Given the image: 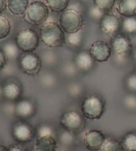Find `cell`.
Segmentation results:
<instances>
[{"mask_svg": "<svg viewBox=\"0 0 136 151\" xmlns=\"http://www.w3.org/2000/svg\"><path fill=\"white\" fill-rule=\"evenodd\" d=\"M40 38L43 44L51 48L61 47L66 43V36L61 27L55 22H48L40 29Z\"/></svg>", "mask_w": 136, "mask_h": 151, "instance_id": "cell-1", "label": "cell"}, {"mask_svg": "<svg viewBox=\"0 0 136 151\" xmlns=\"http://www.w3.org/2000/svg\"><path fill=\"white\" fill-rule=\"evenodd\" d=\"M84 19L80 12L68 8L62 13L59 19V25L65 33L68 34L77 33L81 30Z\"/></svg>", "mask_w": 136, "mask_h": 151, "instance_id": "cell-2", "label": "cell"}, {"mask_svg": "<svg viewBox=\"0 0 136 151\" xmlns=\"http://www.w3.org/2000/svg\"><path fill=\"white\" fill-rule=\"evenodd\" d=\"M82 112L87 119H98L105 111V104L100 96L92 94L85 98L82 103Z\"/></svg>", "mask_w": 136, "mask_h": 151, "instance_id": "cell-3", "label": "cell"}, {"mask_svg": "<svg viewBox=\"0 0 136 151\" xmlns=\"http://www.w3.org/2000/svg\"><path fill=\"white\" fill-rule=\"evenodd\" d=\"M15 44L23 52H33L39 45V36L33 29H24L15 36Z\"/></svg>", "mask_w": 136, "mask_h": 151, "instance_id": "cell-4", "label": "cell"}, {"mask_svg": "<svg viewBox=\"0 0 136 151\" xmlns=\"http://www.w3.org/2000/svg\"><path fill=\"white\" fill-rule=\"evenodd\" d=\"M48 7L44 3L35 1L30 4L25 12V19L35 25H39L45 22L48 16Z\"/></svg>", "mask_w": 136, "mask_h": 151, "instance_id": "cell-5", "label": "cell"}, {"mask_svg": "<svg viewBox=\"0 0 136 151\" xmlns=\"http://www.w3.org/2000/svg\"><path fill=\"white\" fill-rule=\"evenodd\" d=\"M41 59L34 52H24L20 56L19 66L24 73L29 76L39 74L42 66Z\"/></svg>", "mask_w": 136, "mask_h": 151, "instance_id": "cell-6", "label": "cell"}, {"mask_svg": "<svg viewBox=\"0 0 136 151\" xmlns=\"http://www.w3.org/2000/svg\"><path fill=\"white\" fill-rule=\"evenodd\" d=\"M61 123L66 130L72 133L82 130L85 125L82 116L75 111L64 113L61 116Z\"/></svg>", "mask_w": 136, "mask_h": 151, "instance_id": "cell-7", "label": "cell"}, {"mask_svg": "<svg viewBox=\"0 0 136 151\" xmlns=\"http://www.w3.org/2000/svg\"><path fill=\"white\" fill-rule=\"evenodd\" d=\"M111 48L114 56L127 58L132 50V45L128 37L123 34L116 35L111 41Z\"/></svg>", "mask_w": 136, "mask_h": 151, "instance_id": "cell-8", "label": "cell"}, {"mask_svg": "<svg viewBox=\"0 0 136 151\" xmlns=\"http://www.w3.org/2000/svg\"><path fill=\"white\" fill-rule=\"evenodd\" d=\"M122 25L119 18L111 13H106L99 21V27L103 33L114 35L119 31Z\"/></svg>", "mask_w": 136, "mask_h": 151, "instance_id": "cell-9", "label": "cell"}, {"mask_svg": "<svg viewBox=\"0 0 136 151\" xmlns=\"http://www.w3.org/2000/svg\"><path fill=\"white\" fill-rule=\"evenodd\" d=\"M89 52L95 61L104 63L108 61L110 58L112 50L111 46L106 42L98 40L92 45Z\"/></svg>", "mask_w": 136, "mask_h": 151, "instance_id": "cell-10", "label": "cell"}, {"mask_svg": "<svg viewBox=\"0 0 136 151\" xmlns=\"http://www.w3.org/2000/svg\"><path fill=\"white\" fill-rule=\"evenodd\" d=\"M105 141L104 134L102 133V131L96 129L90 130L84 134V145L90 150H98L102 149Z\"/></svg>", "mask_w": 136, "mask_h": 151, "instance_id": "cell-11", "label": "cell"}, {"mask_svg": "<svg viewBox=\"0 0 136 151\" xmlns=\"http://www.w3.org/2000/svg\"><path fill=\"white\" fill-rule=\"evenodd\" d=\"M13 134L17 141L25 142L30 141L33 136L32 128L28 124L18 123L15 124L13 129Z\"/></svg>", "mask_w": 136, "mask_h": 151, "instance_id": "cell-12", "label": "cell"}, {"mask_svg": "<svg viewBox=\"0 0 136 151\" xmlns=\"http://www.w3.org/2000/svg\"><path fill=\"white\" fill-rule=\"evenodd\" d=\"M94 62L90 52L83 50L76 55L74 63L79 70L86 72L93 68Z\"/></svg>", "mask_w": 136, "mask_h": 151, "instance_id": "cell-13", "label": "cell"}, {"mask_svg": "<svg viewBox=\"0 0 136 151\" xmlns=\"http://www.w3.org/2000/svg\"><path fill=\"white\" fill-rule=\"evenodd\" d=\"M21 94V88L15 82H8L3 86V96L9 101H14L20 98Z\"/></svg>", "mask_w": 136, "mask_h": 151, "instance_id": "cell-14", "label": "cell"}, {"mask_svg": "<svg viewBox=\"0 0 136 151\" xmlns=\"http://www.w3.org/2000/svg\"><path fill=\"white\" fill-rule=\"evenodd\" d=\"M117 11L124 17H135L136 0H120L118 4Z\"/></svg>", "mask_w": 136, "mask_h": 151, "instance_id": "cell-15", "label": "cell"}, {"mask_svg": "<svg viewBox=\"0 0 136 151\" xmlns=\"http://www.w3.org/2000/svg\"><path fill=\"white\" fill-rule=\"evenodd\" d=\"M35 107L28 99H21L15 104V114L19 117L27 118L33 114Z\"/></svg>", "mask_w": 136, "mask_h": 151, "instance_id": "cell-16", "label": "cell"}, {"mask_svg": "<svg viewBox=\"0 0 136 151\" xmlns=\"http://www.w3.org/2000/svg\"><path fill=\"white\" fill-rule=\"evenodd\" d=\"M35 149L37 151H56V142L54 137H39L35 142Z\"/></svg>", "mask_w": 136, "mask_h": 151, "instance_id": "cell-17", "label": "cell"}, {"mask_svg": "<svg viewBox=\"0 0 136 151\" xmlns=\"http://www.w3.org/2000/svg\"><path fill=\"white\" fill-rule=\"evenodd\" d=\"M29 5V0H7L8 9L15 15L25 13Z\"/></svg>", "mask_w": 136, "mask_h": 151, "instance_id": "cell-18", "label": "cell"}, {"mask_svg": "<svg viewBox=\"0 0 136 151\" xmlns=\"http://www.w3.org/2000/svg\"><path fill=\"white\" fill-rule=\"evenodd\" d=\"M70 0H46L48 9L53 12L60 13L66 10L69 5Z\"/></svg>", "mask_w": 136, "mask_h": 151, "instance_id": "cell-19", "label": "cell"}, {"mask_svg": "<svg viewBox=\"0 0 136 151\" xmlns=\"http://www.w3.org/2000/svg\"><path fill=\"white\" fill-rule=\"evenodd\" d=\"M2 50L6 56L7 60H15L19 56V51L20 50L15 42H12L5 43L2 48Z\"/></svg>", "mask_w": 136, "mask_h": 151, "instance_id": "cell-20", "label": "cell"}, {"mask_svg": "<svg viewBox=\"0 0 136 151\" xmlns=\"http://www.w3.org/2000/svg\"><path fill=\"white\" fill-rule=\"evenodd\" d=\"M102 151H124V147L122 142L115 139H106L102 147Z\"/></svg>", "mask_w": 136, "mask_h": 151, "instance_id": "cell-21", "label": "cell"}, {"mask_svg": "<svg viewBox=\"0 0 136 151\" xmlns=\"http://www.w3.org/2000/svg\"><path fill=\"white\" fill-rule=\"evenodd\" d=\"M122 142L125 150L136 151V132H131L126 134Z\"/></svg>", "mask_w": 136, "mask_h": 151, "instance_id": "cell-22", "label": "cell"}, {"mask_svg": "<svg viewBox=\"0 0 136 151\" xmlns=\"http://www.w3.org/2000/svg\"><path fill=\"white\" fill-rule=\"evenodd\" d=\"M122 30L129 34L136 33V17H124L122 21Z\"/></svg>", "mask_w": 136, "mask_h": 151, "instance_id": "cell-23", "label": "cell"}, {"mask_svg": "<svg viewBox=\"0 0 136 151\" xmlns=\"http://www.w3.org/2000/svg\"><path fill=\"white\" fill-rule=\"evenodd\" d=\"M12 30L9 20L4 15H0V40L7 38Z\"/></svg>", "mask_w": 136, "mask_h": 151, "instance_id": "cell-24", "label": "cell"}, {"mask_svg": "<svg viewBox=\"0 0 136 151\" xmlns=\"http://www.w3.org/2000/svg\"><path fill=\"white\" fill-rule=\"evenodd\" d=\"M39 83L43 87L51 88L56 84V78L53 74L50 72H46L39 77Z\"/></svg>", "mask_w": 136, "mask_h": 151, "instance_id": "cell-25", "label": "cell"}, {"mask_svg": "<svg viewBox=\"0 0 136 151\" xmlns=\"http://www.w3.org/2000/svg\"><path fill=\"white\" fill-rule=\"evenodd\" d=\"M83 39V33L82 30L77 33H70L66 37V42L71 47H78L81 45Z\"/></svg>", "mask_w": 136, "mask_h": 151, "instance_id": "cell-26", "label": "cell"}, {"mask_svg": "<svg viewBox=\"0 0 136 151\" xmlns=\"http://www.w3.org/2000/svg\"><path fill=\"white\" fill-rule=\"evenodd\" d=\"M41 59L42 64L47 66H52L56 63L57 56L53 51L46 50L43 52Z\"/></svg>", "mask_w": 136, "mask_h": 151, "instance_id": "cell-27", "label": "cell"}, {"mask_svg": "<svg viewBox=\"0 0 136 151\" xmlns=\"http://www.w3.org/2000/svg\"><path fill=\"white\" fill-rule=\"evenodd\" d=\"M116 0H93L94 5L105 13L112 9Z\"/></svg>", "mask_w": 136, "mask_h": 151, "instance_id": "cell-28", "label": "cell"}, {"mask_svg": "<svg viewBox=\"0 0 136 151\" xmlns=\"http://www.w3.org/2000/svg\"><path fill=\"white\" fill-rule=\"evenodd\" d=\"M78 70L75 63H67L62 66V72L67 77H73L77 75Z\"/></svg>", "mask_w": 136, "mask_h": 151, "instance_id": "cell-29", "label": "cell"}, {"mask_svg": "<svg viewBox=\"0 0 136 151\" xmlns=\"http://www.w3.org/2000/svg\"><path fill=\"white\" fill-rule=\"evenodd\" d=\"M37 138L43 137H54V129L48 125H41L37 129Z\"/></svg>", "mask_w": 136, "mask_h": 151, "instance_id": "cell-30", "label": "cell"}, {"mask_svg": "<svg viewBox=\"0 0 136 151\" xmlns=\"http://www.w3.org/2000/svg\"><path fill=\"white\" fill-rule=\"evenodd\" d=\"M75 137L72 132L67 130L64 131L60 135V141L64 146H69L74 142Z\"/></svg>", "mask_w": 136, "mask_h": 151, "instance_id": "cell-31", "label": "cell"}, {"mask_svg": "<svg viewBox=\"0 0 136 151\" xmlns=\"http://www.w3.org/2000/svg\"><path fill=\"white\" fill-rule=\"evenodd\" d=\"M67 91L70 96L77 98L82 92V87L78 83H72L68 86Z\"/></svg>", "mask_w": 136, "mask_h": 151, "instance_id": "cell-32", "label": "cell"}, {"mask_svg": "<svg viewBox=\"0 0 136 151\" xmlns=\"http://www.w3.org/2000/svg\"><path fill=\"white\" fill-rule=\"evenodd\" d=\"M105 12H102V10H100L98 7L95 6H92L90 9H89V15L92 19H93L94 20L100 21L101 19V18L103 17V15L105 14Z\"/></svg>", "mask_w": 136, "mask_h": 151, "instance_id": "cell-33", "label": "cell"}, {"mask_svg": "<svg viewBox=\"0 0 136 151\" xmlns=\"http://www.w3.org/2000/svg\"><path fill=\"white\" fill-rule=\"evenodd\" d=\"M124 104L128 109H136V96L134 95L126 96L124 99Z\"/></svg>", "mask_w": 136, "mask_h": 151, "instance_id": "cell-34", "label": "cell"}, {"mask_svg": "<svg viewBox=\"0 0 136 151\" xmlns=\"http://www.w3.org/2000/svg\"><path fill=\"white\" fill-rule=\"evenodd\" d=\"M126 85L130 91H136V74H132L127 77Z\"/></svg>", "mask_w": 136, "mask_h": 151, "instance_id": "cell-35", "label": "cell"}, {"mask_svg": "<svg viewBox=\"0 0 136 151\" xmlns=\"http://www.w3.org/2000/svg\"><path fill=\"white\" fill-rule=\"evenodd\" d=\"M7 64V58L2 49H0V71L5 68Z\"/></svg>", "mask_w": 136, "mask_h": 151, "instance_id": "cell-36", "label": "cell"}, {"mask_svg": "<svg viewBox=\"0 0 136 151\" xmlns=\"http://www.w3.org/2000/svg\"><path fill=\"white\" fill-rule=\"evenodd\" d=\"M5 111L8 115H13L15 113V105L14 104H7L5 107Z\"/></svg>", "mask_w": 136, "mask_h": 151, "instance_id": "cell-37", "label": "cell"}, {"mask_svg": "<svg viewBox=\"0 0 136 151\" xmlns=\"http://www.w3.org/2000/svg\"><path fill=\"white\" fill-rule=\"evenodd\" d=\"M1 72L5 75H11L13 72V67L11 64H7V65L5 66V68L2 70Z\"/></svg>", "mask_w": 136, "mask_h": 151, "instance_id": "cell-38", "label": "cell"}, {"mask_svg": "<svg viewBox=\"0 0 136 151\" xmlns=\"http://www.w3.org/2000/svg\"><path fill=\"white\" fill-rule=\"evenodd\" d=\"M7 7V0H0V13L4 12Z\"/></svg>", "mask_w": 136, "mask_h": 151, "instance_id": "cell-39", "label": "cell"}, {"mask_svg": "<svg viewBox=\"0 0 136 151\" xmlns=\"http://www.w3.org/2000/svg\"><path fill=\"white\" fill-rule=\"evenodd\" d=\"M9 151H24L22 148L17 146V145H14L12 146L9 149Z\"/></svg>", "mask_w": 136, "mask_h": 151, "instance_id": "cell-40", "label": "cell"}, {"mask_svg": "<svg viewBox=\"0 0 136 151\" xmlns=\"http://www.w3.org/2000/svg\"><path fill=\"white\" fill-rule=\"evenodd\" d=\"M0 151H9V149H8L4 145L0 144Z\"/></svg>", "mask_w": 136, "mask_h": 151, "instance_id": "cell-41", "label": "cell"}, {"mask_svg": "<svg viewBox=\"0 0 136 151\" xmlns=\"http://www.w3.org/2000/svg\"><path fill=\"white\" fill-rule=\"evenodd\" d=\"M3 96V87L0 85V97Z\"/></svg>", "mask_w": 136, "mask_h": 151, "instance_id": "cell-42", "label": "cell"}, {"mask_svg": "<svg viewBox=\"0 0 136 151\" xmlns=\"http://www.w3.org/2000/svg\"><path fill=\"white\" fill-rule=\"evenodd\" d=\"M134 58L135 59V60L136 61V48H135L134 52Z\"/></svg>", "mask_w": 136, "mask_h": 151, "instance_id": "cell-43", "label": "cell"}, {"mask_svg": "<svg viewBox=\"0 0 136 151\" xmlns=\"http://www.w3.org/2000/svg\"><path fill=\"white\" fill-rule=\"evenodd\" d=\"M31 151H37L36 149H33Z\"/></svg>", "mask_w": 136, "mask_h": 151, "instance_id": "cell-44", "label": "cell"}]
</instances>
